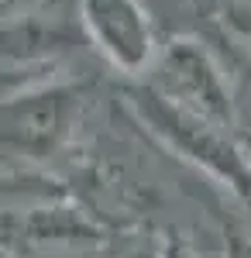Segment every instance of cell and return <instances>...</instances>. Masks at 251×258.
<instances>
[{
  "instance_id": "6da1fadb",
  "label": "cell",
  "mask_w": 251,
  "mask_h": 258,
  "mask_svg": "<svg viewBox=\"0 0 251 258\" xmlns=\"http://www.w3.org/2000/svg\"><path fill=\"white\" fill-rule=\"evenodd\" d=\"M97 28L100 38H103V48L114 55V62L120 66H138L148 52V31L141 28L138 14L124 4H107L103 11H97Z\"/></svg>"
},
{
  "instance_id": "7a4b0ae2",
  "label": "cell",
  "mask_w": 251,
  "mask_h": 258,
  "mask_svg": "<svg viewBox=\"0 0 251 258\" xmlns=\"http://www.w3.org/2000/svg\"><path fill=\"white\" fill-rule=\"evenodd\" d=\"M162 258H193V251L182 244V241H169V248H165V255Z\"/></svg>"
}]
</instances>
